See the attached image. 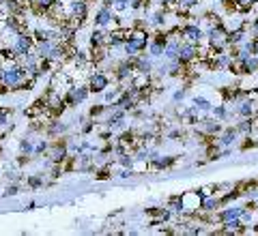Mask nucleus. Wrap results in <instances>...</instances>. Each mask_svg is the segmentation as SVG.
Masks as SVG:
<instances>
[{"label": "nucleus", "mask_w": 258, "mask_h": 236, "mask_svg": "<svg viewBox=\"0 0 258 236\" xmlns=\"http://www.w3.org/2000/svg\"><path fill=\"white\" fill-rule=\"evenodd\" d=\"M149 41H151V32L147 28H132V35H129V39L123 45L125 58H136V56L144 54Z\"/></svg>", "instance_id": "f257e3e1"}, {"label": "nucleus", "mask_w": 258, "mask_h": 236, "mask_svg": "<svg viewBox=\"0 0 258 236\" xmlns=\"http://www.w3.org/2000/svg\"><path fill=\"white\" fill-rule=\"evenodd\" d=\"M64 3L69 11V24L80 30L88 20V0H64Z\"/></svg>", "instance_id": "f03ea898"}, {"label": "nucleus", "mask_w": 258, "mask_h": 236, "mask_svg": "<svg viewBox=\"0 0 258 236\" xmlns=\"http://www.w3.org/2000/svg\"><path fill=\"white\" fill-rule=\"evenodd\" d=\"M88 97H91V91H88L86 84H71L67 91L62 93V99L67 103V108H78V105H82Z\"/></svg>", "instance_id": "7ed1b4c3"}, {"label": "nucleus", "mask_w": 258, "mask_h": 236, "mask_svg": "<svg viewBox=\"0 0 258 236\" xmlns=\"http://www.w3.org/2000/svg\"><path fill=\"white\" fill-rule=\"evenodd\" d=\"M69 146H67V137H56L54 142H50V148H47L45 157L52 161V164H64L69 157Z\"/></svg>", "instance_id": "20e7f679"}, {"label": "nucleus", "mask_w": 258, "mask_h": 236, "mask_svg": "<svg viewBox=\"0 0 258 236\" xmlns=\"http://www.w3.org/2000/svg\"><path fill=\"white\" fill-rule=\"evenodd\" d=\"M110 82H112V77L108 75V73L103 69H97L88 75L86 86H88V91H91V95H101L106 88H110Z\"/></svg>", "instance_id": "39448f33"}, {"label": "nucleus", "mask_w": 258, "mask_h": 236, "mask_svg": "<svg viewBox=\"0 0 258 236\" xmlns=\"http://www.w3.org/2000/svg\"><path fill=\"white\" fill-rule=\"evenodd\" d=\"M179 35L183 41H191V43H200L205 39V28L198 22H183L179 26Z\"/></svg>", "instance_id": "423d86ee"}, {"label": "nucleus", "mask_w": 258, "mask_h": 236, "mask_svg": "<svg viewBox=\"0 0 258 236\" xmlns=\"http://www.w3.org/2000/svg\"><path fill=\"white\" fill-rule=\"evenodd\" d=\"M112 24H114V11H112V7L101 5L93 15V26L95 28H108Z\"/></svg>", "instance_id": "0eeeda50"}, {"label": "nucleus", "mask_w": 258, "mask_h": 236, "mask_svg": "<svg viewBox=\"0 0 258 236\" xmlns=\"http://www.w3.org/2000/svg\"><path fill=\"white\" fill-rule=\"evenodd\" d=\"M69 129H71L69 123H64V120H60V118H52L50 123L45 125V135L52 137V140H56V137H64V135H67Z\"/></svg>", "instance_id": "6e6552de"}, {"label": "nucleus", "mask_w": 258, "mask_h": 236, "mask_svg": "<svg viewBox=\"0 0 258 236\" xmlns=\"http://www.w3.org/2000/svg\"><path fill=\"white\" fill-rule=\"evenodd\" d=\"M237 140H239V131L235 127H226V129H222L220 135H215V144L220 146V148H232V146L237 144Z\"/></svg>", "instance_id": "1a4fd4ad"}, {"label": "nucleus", "mask_w": 258, "mask_h": 236, "mask_svg": "<svg viewBox=\"0 0 258 236\" xmlns=\"http://www.w3.org/2000/svg\"><path fill=\"white\" fill-rule=\"evenodd\" d=\"M235 114L241 118H254L258 114V103L249 97H243L241 101H237V108H235Z\"/></svg>", "instance_id": "9d476101"}, {"label": "nucleus", "mask_w": 258, "mask_h": 236, "mask_svg": "<svg viewBox=\"0 0 258 236\" xmlns=\"http://www.w3.org/2000/svg\"><path fill=\"white\" fill-rule=\"evenodd\" d=\"M179 60L185 64H191L198 60V43L191 41H181L179 45Z\"/></svg>", "instance_id": "9b49d317"}, {"label": "nucleus", "mask_w": 258, "mask_h": 236, "mask_svg": "<svg viewBox=\"0 0 258 236\" xmlns=\"http://www.w3.org/2000/svg\"><path fill=\"white\" fill-rule=\"evenodd\" d=\"M198 129L203 133H207L209 137H215V135H220L222 133V120H217V118H209V116H205V118H200L198 120Z\"/></svg>", "instance_id": "f8f14e48"}, {"label": "nucleus", "mask_w": 258, "mask_h": 236, "mask_svg": "<svg viewBox=\"0 0 258 236\" xmlns=\"http://www.w3.org/2000/svg\"><path fill=\"white\" fill-rule=\"evenodd\" d=\"M176 159H179L176 154H166V157H164V154L157 152L155 157L149 161V164H151V168H155V170H168V168H172L176 164Z\"/></svg>", "instance_id": "ddd939ff"}, {"label": "nucleus", "mask_w": 258, "mask_h": 236, "mask_svg": "<svg viewBox=\"0 0 258 236\" xmlns=\"http://www.w3.org/2000/svg\"><path fill=\"white\" fill-rule=\"evenodd\" d=\"M144 215L147 217H153V221L157 223H164L168 219H172V210L170 208H144Z\"/></svg>", "instance_id": "4468645a"}, {"label": "nucleus", "mask_w": 258, "mask_h": 236, "mask_svg": "<svg viewBox=\"0 0 258 236\" xmlns=\"http://www.w3.org/2000/svg\"><path fill=\"white\" fill-rule=\"evenodd\" d=\"M108 112H110L108 103H97V105H91V110H88V118H93V120L99 123V118H106Z\"/></svg>", "instance_id": "2eb2a0df"}, {"label": "nucleus", "mask_w": 258, "mask_h": 236, "mask_svg": "<svg viewBox=\"0 0 258 236\" xmlns=\"http://www.w3.org/2000/svg\"><path fill=\"white\" fill-rule=\"evenodd\" d=\"M43 185H45V174L43 172H35V174L26 176V187H28V189L37 191V189H41Z\"/></svg>", "instance_id": "dca6fc26"}, {"label": "nucleus", "mask_w": 258, "mask_h": 236, "mask_svg": "<svg viewBox=\"0 0 258 236\" xmlns=\"http://www.w3.org/2000/svg\"><path fill=\"white\" fill-rule=\"evenodd\" d=\"M125 91V84H116V86H112V91L110 88H106V91H103V101L106 103H114L118 97H120V93Z\"/></svg>", "instance_id": "f3484780"}, {"label": "nucleus", "mask_w": 258, "mask_h": 236, "mask_svg": "<svg viewBox=\"0 0 258 236\" xmlns=\"http://www.w3.org/2000/svg\"><path fill=\"white\" fill-rule=\"evenodd\" d=\"M164 43H157V41H153V39H151V41H149V45H147V54L151 56V58H164Z\"/></svg>", "instance_id": "a211bd4d"}, {"label": "nucleus", "mask_w": 258, "mask_h": 236, "mask_svg": "<svg viewBox=\"0 0 258 236\" xmlns=\"http://www.w3.org/2000/svg\"><path fill=\"white\" fill-rule=\"evenodd\" d=\"M235 129L239 131V135H249V133H254V118H241V123H237Z\"/></svg>", "instance_id": "6ab92c4d"}, {"label": "nucleus", "mask_w": 258, "mask_h": 236, "mask_svg": "<svg viewBox=\"0 0 258 236\" xmlns=\"http://www.w3.org/2000/svg\"><path fill=\"white\" fill-rule=\"evenodd\" d=\"M191 103L198 108V112H205V114H211V108H213V103L207 99V97H194Z\"/></svg>", "instance_id": "aec40b11"}, {"label": "nucleus", "mask_w": 258, "mask_h": 236, "mask_svg": "<svg viewBox=\"0 0 258 236\" xmlns=\"http://www.w3.org/2000/svg\"><path fill=\"white\" fill-rule=\"evenodd\" d=\"M211 116L224 123V120H228L232 114L228 112V108H226V105H213V108H211Z\"/></svg>", "instance_id": "412c9836"}, {"label": "nucleus", "mask_w": 258, "mask_h": 236, "mask_svg": "<svg viewBox=\"0 0 258 236\" xmlns=\"http://www.w3.org/2000/svg\"><path fill=\"white\" fill-rule=\"evenodd\" d=\"M20 152L28 154V157H35V142H32L30 137H22L20 140Z\"/></svg>", "instance_id": "4be33fe9"}, {"label": "nucleus", "mask_w": 258, "mask_h": 236, "mask_svg": "<svg viewBox=\"0 0 258 236\" xmlns=\"http://www.w3.org/2000/svg\"><path fill=\"white\" fill-rule=\"evenodd\" d=\"M112 11L123 15L127 11H132V5H129V0H114V5H112Z\"/></svg>", "instance_id": "5701e85b"}, {"label": "nucleus", "mask_w": 258, "mask_h": 236, "mask_svg": "<svg viewBox=\"0 0 258 236\" xmlns=\"http://www.w3.org/2000/svg\"><path fill=\"white\" fill-rule=\"evenodd\" d=\"M198 5H200V0H176V9H181V11H189Z\"/></svg>", "instance_id": "b1692460"}, {"label": "nucleus", "mask_w": 258, "mask_h": 236, "mask_svg": "<svg viewBox=\"0 0 258 236\" xmlns=\"http://www.w3.org/2000/svg\"><path fill=\"white\" fill-rule=\"evenodd\" d=\"M47 148H50V140H43V137H41V140L35 144V157H41V154H45Z\"/></svg>", "instance_id": "393cba45"}, {"label": "nucleus", "mask_w": 258, "mask_h": 236, "mask_svg": "<svg viewBox=\"0 0 258 236\" xmlns=\"http://www.w3.org/2000/svg\"><path fill=\"white\" fill-rule=\"evenodd\" d=\"M18 193H20V185H18V183H11V185L5 187L3 198H13V195H18Z\"/></svg>", "instance_id": "a878e982"}, {"label": "nucleus", "mask_w": 258, "mask_h": 236, "mask_svg": "<svg viewBox=\"0 0 258 236\" xmlns=\"http://www.w3.org/2000/svg\"><path fill=\"white\" fill-rule=\"evenodd\" d=\"M185 97H187V88H176L174 95H172V101H174V103H181Z\"/></svg>", "instance_id": "bb28decb"}, {"label": "nucleus", "mask_w": 258, "mask_h": 236, "mask_svg": "<svg viewBox=\"0 0 258 236\" xmlns=\"http://www.w3.org/2000/svg\"><path fill=\"white\" fill-rule=\"evenodd\" d=\"M256 146H258V142L256 140H252V137H245V142L243 144H241V148H243V150H247V148H256Z\"/></svg>", "instance_id": "cd10ccee"}, {"label": "nucleus", "mask_w": 258, "mask_h": 236, "mask_svg": "<svg viewBox=\"0 0 258 236\" xmlns=\"http://www.w3.org/2000/svg\"><path fill=\"white\" fill-rule=\"evenodd\" d=\"M95 178H97V181H108V178H110V170L108 168H101L99 172H97Z\"/></svg>", "instance_id": "c85d7f7f"}, {"label": "nucleus", "mask_w": 258, "mask_h": 236, "mask_svg": "<svg viewBox=\"0 0 258 236\" xmlns=\"http://www.w3.org/2000/svg\"><path fill=\"white\" fill-rule=\"evenodd\" d=\"M176 137H183V131L181 129H172V131L166 133V140H176Z\"/></svg>", "instance_id": "c756f323"}, {"label": "nucleus", "mask_w": 258, "mask_h": 236, "mask_svg": "<svg viewBox=\"0 0 258 236\" xmlns=\"http://www.w3.org/2000/svg\"><path fill=\"white\" fill-rule=\"evenodd\" d=\"M247 24V30L252 32V35H258V18H254L252 22H245Z\"/></svg>", "instance_id": "7c9ffc66"}, {"label": "nucleus", "mask_w": 258, "mask_h": 236, "mask_svg": "<svg viewBox=\"0 0 258 236\" xmlns=\"http://www.w3.org/2000/svg\"><path fill=\"white\" fill-rule=\"evenodd\" d=\"M101 5L103 7H112V5H114V0H101Z\"/></svg>", "instance_id": "2f4dec72"}, {"label": "nucleus", "mask_w": 258, "mask_h": 236, "mask_svg": "<svg viewBox=\"0 0 258 236\" xmlns=\"http://www.w3.org/2000/svg\"><path fill=\"white\" fill-rule=\"evenodd\" d=\"M252 230H254V232H258V223H254V227H252Z\"/></svg>", "instance_id": "473e14b6"}, {"label": "nucleus", "mask_w": 258, "mask_h": 236, "mask_svg": "<svg viewBox=\"0 0 258 236\" xmlns=\"http://www.w3.org/2000/svg\"><path fill=\"white\" fill-rule=\"evenodd\" d=\"M256 208H258V202H256Z\"/></svg>", "instance_id": "72a5a7b5"}]
</instances>
